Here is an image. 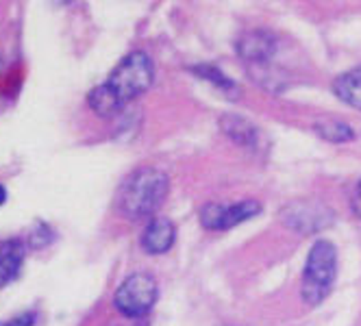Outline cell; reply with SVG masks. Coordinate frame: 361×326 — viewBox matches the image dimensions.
Masks as SVG:
<instances>
[{
	"label": "cell",
	"instance_id": "1",
	"mask_svg": "<svg viewBox=\"0 0 361 326\" xmlns=\"http://www.w3.org/2000/svg\"><path fill=\"white\" fill-rule=\"evenodd\" d=\"M152 79H154V68L150 57L142 53V50H135V53L126 55L116 65V70L105 83L90 92L87 103L98 115L111 118L128 100L142 96L152 85Z\"/></svg>",
	"mask_w": 361,
	"mask_h": 326
},
{
	"label": "cell",
	"instance_id": "8",
	"mask_svg": "<svg viewBox=\"0 0 361 326\" xmlns=\"http://www.w3.org/2000/svg\"><path fill=\"white\" fill-rule=\"evenodd\" d=\"M174 237H176V229L174 224L166 218H157L152 220L148 227L144 229L142 233V248L144 253L148 255H164L172 248L174 244Z\"/></svg>",
	"mask_w": 361,
	"mask_h": 326
},
{
	"label": "cell",
	"instance_id": "7",
	"mask_svg": "<svg viewBox=\"0 0 361 326\" xmlns=\"http://www.w3.org/2000/svg\"><path fill=\"white\" fill-rule=\"evenodd\" d=\"M276 37L266 31H252L242 37L240 42V55L246 63L255 68H266V63L274 57Z\"/></svg>",
	"mask_w": 361,
	"mask_h": 326
},
{
	"label": "cell",
	"instance_id": "6",
	"mask_svg": "<svg viewBox=\"0 0 361 326\" xmlns=\"http://www.w3.org/2000/svg\"><path fill=\"white\" fill-rule=\"evenodd\" d=\"M281 220L300 233H314L329 227L333 211L320 203H292L281 211Z\"/></svg>",
	"mask_w": 361,
	"mask_h": 326
},
{
	"label": "cell",
	"instance_id": "13",
	"mask_svg": "<svg viewBox=\"0 0 361 326\" xmlns=\"http://www.w3.org/2000/svg\"><path fill=\"white\" fill-rule=\"evenodd\" d=\"M194 72L198 74V77H202V79L212 81L216 87H222V89H226V92L235 89V85L231 83V81L224 77V74H222L220 70H216L214 65H196V68H194Z\"/></svg>",
	"mask_w": 361,
	"mask_h": 326
},
{
	"label": "cell",
	"instance_id": "15",
	"mask_svg": "<svg viewBox=\"0 0 361 326\" xmlns=\"http://www.w3.org/2000/svg\"><path fill=\"white\" fill-rule=\"evenodd\" d=\"M33 324H35V313L31 311V313H20L7 322H3L0 326H33Z\"/></svg>",
	"mask_w": 361,
	"mask_h": 326
},
{
	"label": "cell",
	"instance_id": "14",
	"mask_svg": "<svg viewBox=\"0 0 361 326\" xmlns=\"http://www.w3.org/2000/svg\"><path fill=\"white\" fill-rule=\"evenodd\" d=\"M48 235H50V229L46 227V224H37V227H35V233L31 235L29 244H31L33 248H39V246H44V244L50 242Z\"/></svg>",
	"mask_w": 361,
	"mask_h": 326
},
{
	"label": "cell",
	"instance_id": "3",
	"mask_svg": "<svg viewBox=\"0 0 361 326\" xmlns=\"http://www.w3.org/2000/svg\"><path fill=\"white\" fill-rule=\"evenodd\" d=\"M338 272V250L326 239H318L307 255L305 277H302V298L309 305H320L329 296L331 285Z\"/></svg>",
	"mask_w": 361,
	"mask_h": 326
},
{
	"label": "cell",
	"instance_id": "4",
	"mask_svg": "<svg viewBox=\"0 0 361 326\" xmlns=\"http://www.w3.org/2000/svg\"><path fill=\"white\" fill-rule=\"evenodd\" d=\"M157 294H159L157 281L146 272H137L122 281V285L116 291L114 303L122 315L142 318L157 303Z\"/></svg>",
	"mask_w": 361,
	"mask_h": 326
},
{
	"label": "cell",
	"instance_id": "9",
	"mask_svg": "<svg viewBox=\"0 0 361 326\" xmlns=\"http://www.w3.org/2000/svg\"><path fill=\"white\" fill-rule=\"evenodd\" d=\"M24 253H27V246L20 239H7L0 244V287L18 277Z\"/></svg>",
	"mask_w": 361,
	"mask_h": 326
},
{
	"label": "cell",
	"instance_id": "12",
	"mask_svg": "<svg viewBox=\"0 0 361 326\" xmlns=\"http://www.w3.org/2000/svg\"><path fill=\"white\" fill-rule=\"evenodd\" d=\"M316 131L320 133V137L329 139V142H348L353 139V129L348 124L340 122V120H324L316 124Z\"/></svg>",
	"mask_w": 361,
	"mask_h": 326
},
{
	"label": "cell",
	"instance_id": "5",
	"mask_svg": "<svg viewBox=\"0 0 361 326\" xmlns=\"http://www.w3.org/2000/svg\"><path fill=\"white\" fill-rule=\"evenodd\" d=\"M262 211L259 203L255 200H242V203H233V205H207L200 211V222L202 227H207L212 231H224L235 227V224L252 218Z\"/></svg>",
	"mask_w": 361,
	"mask_h": 326
},
{
	"label": "cell",
	"instance_id": "17",
	"mask_svg": "<svg viewBox=\"0 0 361 326\" xmlns=\"http://www.w3.org/2000/svg\"><path fill=\"white\" fill-rule=\"evenodd\" d=\"M357 192H359V196H361V183H359V187H357Z\"/></svg>",
	"mask_w": 361,
	"mask_h": 326
},
{
	"label": "cell",
	"instance_id": "2",
	"mask_svg": "<svg viewBox=\"0 0 361 326\" xmlns=\"http://www.w3.org/2000/svg\"><path fill=\"white\" fill-rule=\"evenodd\" d=\"M170 181L161 170L142 168L128 177L116 198L118 211L128 220H142L157 211L168 196Z\"/></svg>",
	"mask_w": 361,
	"mask_h": 326
},
{
	"label": "cell",
	"instance_id": "10",
	"mask_svg": "<svg viewBox=\"0 0 361 326\" xmlns=\"http://www.w3.org/2000/svg\"><path fill=\"white\" fill-rule=\"evenodd\" d=\"M222 129L231 139L238 142L240 146L257 148V142H259V131H257L252 124L248 120H244L242 115H224Z\"/></svg>",
	"mask_w": 361,
	"mask_h": 326
},
{
	"label": "cell",
	"instance_id": "11",
	"mask_svg": "<svg viewBox=\"0 0 361 326\" xmlns=\"http://www.w3.org/2000/svg\"><path fill=\"white\" fill-rule=\"evenodd\" d=\"M333 89L346 105L361 109V68L350 70V72L342 74L340 79H335Z\"/></svg>",
	"mask_w": 361,
	"mask_h": 326
},
{
	"label": "cell",
	"instance_id": "16",
	"mask_svg": "<svg viewBox=\"0 0 361 326\" xmlns=\"http://www.w3.org/2000/svg\"><path fill=\"white\" fill-rule=\"evenodd\" d=\"M5 200H7V192H5V187H3V185H0V207L5 205Z\"/></svg>",
	"mask_w": 361,
	"mask_h": 326
}]
</instances>
